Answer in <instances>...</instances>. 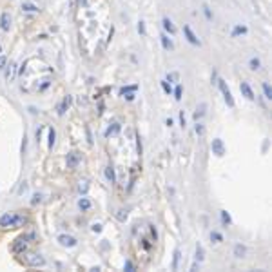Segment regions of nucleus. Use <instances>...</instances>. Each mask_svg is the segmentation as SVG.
<instances>
[{
  "label": "nucleus",
  "mask_w": 272,
  "mask_h": 272,
  "mask_svg": "<svg viewBox=\"0 0 272 272\" xmlns=\"http://www.w3.org/2000/svg\"><path fill=\"white\" fill-rule=\"evenodd\" d=\"M122 96H124L125 100H129V102H133V100H134V93H125V94H122Z\"/></svg>",
  "instance_id": "72a5a7b5"
},
{
  "label": "nucleus",
  "mask_w": 272,
  "mask_h": 272,
  "mask_svg": "<svg viewBox=\"0 0 272 272\" xmlns=\"http://www.w3.org/2000/svg\"><path fill=\"white\" fill-rule=\"evenodd\" d=\"M24 223H27V218L20 216V214H6V216L0 218L2 227H22Z\"/></svg>",
  "instance_id": "f257e3e1"
},
{
  "label": "nucleus",
  "mask_w": 272,
  "mask_h": 272,
  "mask_svg": "<svg viewBox=\"0 0 272 272\" xmlns=\"http://www.w3.org/2000/svg\"><path fill=\"white\" fill-rule=\"evenodd\" d=\"M162 89H163V93H167V94L172 93V89H171V84H169L167 80H163V82H162Z\"/></svg>",
  "instance_id": "393cba45"
},
{
  "label": "nucleus",
  "mask_w": 272,
  "mask_h": 272,
  "mask_svg": "<svg viewBox=\"0 0 272 272\" xmlns=\"http://www.w3.org/2000/svg\"><path fill=\"white\" fill-rule=\"evenodd\" d=\"M124 269H125V270H134V265H133L131 261H125V265H124Z\"/></svg>",
  "instance_id": "c9c22d12"
},
{
  "label": "nucleus",
  "mask_w": 272,
  "mask_h": 272,
  "mask_svg": "<svg viewBox=\"0 0 272 272\" xmlns=\"http://www.w3.org/2000/svg\"><path fill=\"white\" fill-rule=\"evenodd\" d=\"M78 207H80V210H89L91 209V201H89V198H80Z\"/></svg>",
  "instance_id": "2eb2a0df"
},
{
  "label": "nucleus",
  "mask_w": 272,
  "mask_h": 272,
  "mask_svg": "<svg viewBox=\"0 0 272 272\" xmlns=\"http://www.w3.org/2000/svg\"><path fill=\"white\" fill-rule=\"evenodd\" d=\"M210 240L214 241V243H220V241H223V236H221L220 232L214 230V232H210Z\"/></svg>",
  "instance_id": "5701e85b"
},
{
  "label": "nucleus",
  "mask_w": 272,
  "mask_h": 272,
  "mask_svg": "<svg viewBox=\"0 0 272 272\" xmlns=\"http://www.w3.org/2000/svg\"><path fill=\"white\" fill-rule=\"evenodd\" d=\"M245 254H247V249H245V245H241V243H238V245H234V256H236L238 260H241V258H245Z\"/></svg>",
  "instance_id": "9d476101"
},
{
  "label": "nucleus",
  "mask_w": 272,
  "mask_h": 272,
  "mask_svg": "<svg viewBox=\"0 0 272 272\" xmlns=\"http://www.w3.org/2000/svg\"><path fill=\"white\" fill-rule=\"evenodd\" d=\"M194 131H196V134H198V136H203V134H205V127H203V124H199V122H198L196 127H194Z\"/></svg>",
  "instance_id": "b1692460"
},
{
  "label": "nucleus",
  "mask_w": 272,
  "mask_h": 272,
  "mask_svg": "<svg viewBox=\"0 0 272 272\" xmlns=\"http://www.w3.org/2000/svg\"><path fill=\"white\" fill-rule=\"evenodd\" d=\"M22 263L27 265V267H44L45 265V260L38 254H24L22 258Z\"/></svg>",
  "instance_id": "f03ea898"
},
{
  "label": "nucleus",
  "mask_w": 272,
  "mask_h": 272,
  "mask_svg": "<svg viewBox=\"0 0 272 272\" xmlns=\"http://www.w3.org/2000/svg\"><path fill=\"white\" fill-rule=\"evenodd\" d=\"M181 94H183L181 85H176V89H174V98H176V100H181Z\"/></svg>",
  "instance_id": "c85d7f7f"
},
{
  "label": "nucleus",
  "mask_w": 272,
  "mask_h": 272,
  "mask_svg": "<svg viewBox=\"0 0 272 272\" xmlns=\"http://www.w3.org/2000/svg\"><path fill=\"white\" fill-rule=\"evenodd\" d=\"M249 65H251V69L258 71V69L261 67V62H260V58H251V60H249Z\"/></svg>",
  "instance_id": "a211bd4d"
},
{
  "label": "nucleus",
  "mask_w": 272,
  "mask_h": 272,
  "mask_svg": "<svg viewBox=\"0 0 272 272\" xmlns=\"http://www.w3.org/2000/svg\"><path fill=\"white\" fill-rule=\"evenodd\" d=\"M58 241H60L62 247H76L78 245V240L73 238V236H69V234H60L58 236Z\"/></svg>",
  "instance_id": "39448f33"
},
{
  "label": "nucleus",
  "mask_w": 272,
  "mask_h": 272,
  "mask_svg": "<svg viewBox=\"0 0 272 272\" xmlns=\"http://www.w3.org/2000/svg\"><path fill=\"white\" fill-rule=\"evenodd\" d=\"M263 93H265V98H267V100H270V98H272V89H270V85L267 84V82L263 84Z\"/></svg>",
  "instance_id": "6ab92c4d"
},
{
  "label": "nucleus",
  "mask_w": 272,
  "mask_h": 272,
  "mask_svg": "<svg viewBox=\"0 0 272 272\" xmlns=\"http://www.w3.org/2000/svg\"><path fill=\"white\" fill-rule=\"evenodd\" d=\"M183 33H185L187 40L192 44V45H199V44H201V42H199V38L196 36V35H194V33H192V29H190L189 26H183Z\"/></svg>",
  "instance_id": "423d86ee"
},
{
  "label": "nucleus",
  "mask_w": 272,
  "mask_h": 272,
  "mask_svg": "<svg viewBox=\"0 0 272 272\" xmlns=\"http://www.w3.org/2000/svg\"><path fill=\"white\" fill-rule=\"evenodd\" d=\"M138 33H140V35H145V24H143V22L138 24Z\"/></svg>",
  "instance_id": "473e14b6"
},
{
  "label": "nucleus",
  "mask_w": 272,
  "mask_h": 272,
  "mask_svg": "<svg viewBox=\"0 0 272 272\" xmlns=\"http://www.w3.org/2000/svg\"><path fill=\"white\" fill-rule=\"evenodd\" d=\"M78 163H80V154H78V152L67 154V169H74Z\"/></svg>",
  "instance_id": "6e6552de"
},
{
  "label": "nucleus",
  "mask_w": 272,
  "mask_h": 272,
  "mask_svg": "<svg viewBox=\"0 0 272 272\" xmlns=\"http://www.w3.org/2000/svg\"><path fill=\"white\" fill-rule=\"evenodd\" d=\"M247 33V27L245 26H238V27H234V31H232V36H238V35H245Z\"/></svg>",
  "instance_id": "aec40b11"
},
{
  "label": "nucleus",
  "mask_w": 272,
  "mask_h": 272,
  "mask_svg": "<svg viewBox=\"0 0 272 272\" xmlns=\"http://www.w3.org/2000/svg\"><path fill=\"white\" fill-rule=\"evenodd\" d=\"M167 82H171V84L178 82V73H169L167 74Z\"/></svg>",
  "instance_id": "c756f323"
},
{
  "label": "nucleus",
  "mask_w": 272,
  "mask_h": 272,
  "mask_svg": "<svg viewBox=\"0 0 272 272\" xmlns=\"http://www.w3.org/2000/svg\"><path fill=\"white\" fill-rule=\"evenodd\" d=\"M136 149H138V154H142V140L138 138V143H136Z\"/></svg>",
  "instance_id": "ea45409f"
},
{
  "label": "nucleus",
  "mask_w": 272,
  "mask_h": 272,
  "mask_svg": "<svg viewBox=\"0 0 272 272\" xmlns=\"http://www.w3.org/2000/svg\"><path fill=\"white\" fill-rule=\"evenodd\" d=\"M120 129H122V125H120V124H113V125H109V127H107V131H105V138L118 134V133H120Z\"/></svg>",
  "instance_id": "f8f14e48"
},
{
  "label": "nucleus",
  "mask_w": 272,
  "mask_h": 272,
  "mask_svg": "<svg viewBox=\"0 0 272 272\" xmlns=\"http://www.w3.org/2000/svg\"><path fill=\"white\" fill-rule=\"evenodd\" d=\"M203 258H205V256H203V247H201V245H198V247H196V261H203Z\"/></svg>",
  "instance_id": "412c9836"
},
{
  "label": "nucleus",
  "mask_w": 272,
  "mask_h": 272,
  "mask_svg": "<svg viewBox=\"0 0 272 272\" xmlns=\"http://www.w3.org/2000/svg\"><path fill=\"white\" fill-rule=\"evenodd\" d=\"M24 9H26V11H36V7H35V6H31V4H26V6H24Z\"/></svg>",
  "instance_id": "58836bf2"
},
{
  "label": "nucleus",
  "mask_w": 272,
  "mask_h": 272,
  "mask_svg": "<svg viewBox=\"0 0 272 272\" xmlns=\"http://www.w3.org/2000/svg\"><path fill=\"white\" fill-rule=\"evenodd\" d=\"M4 63H6V58H4V56H0V69L4 67Z\"/></svg>",
  "instance_id": "a19ab883"
},
{
  "label": "nucleus",
  "mask_w": 272,
  "mask_h": 272,
  "mask_svg": "<svg viewBox=\"0 0 272 272\" xmlns=\"http://www.w3.org/2000/svg\"><path fill=\"white\" fill-rule=\"evenodd\" d=\"M180 258H181V252H180L178 249H176V251H174V260H172V270H178Z\"/></svg>",
  "instance_id": "dca6fc26"
},
{
  "label": "nucleus",
  "mask_w": 272,
  "mask_h": 272,
  "mask_svg": "<svg viewBox=\"0 0 272 272\" xmlns=\"http://www.w3.org/2000/svg\"><path fill=\"white\" fill-rule=\"evenodd\" d=\"M116 218H118L120 221H125V220H127V210H118Z\"/></svg>",
  "instance_id": "7c9ffc66"
},
{
  "label": "nucleus",
  "mask_w": 272,
  "mask_h": 272,
  "mask_svg": "<svg viewBox=\"0 0 272 272\" xmlns=\"http://www.w3.org/2000/svg\"><path fill=\"white\" fill-rule=\"evenodd\" d=\"M0 22H2V29H4V31H7V29H9V15H7V13H4V15H2V20H0Z\"/></svg>",
  "instance_id": "f3484780"
},
{
  "label": "nucleus",
  "mask_w": 272,
  "mask_h": 272,
  "mask_svg": "<svg viewBox=\"0 0 272 272\" xmlns=\"http://www.w3.org/2000/svg\"><path fill=\"white\" fill-rule=\"evenodd\" d=\"M93 230H94V232H102V225H100V223H94Z\"/></svg>",
  "instance_id": "4c0bfd02"
},
{
  "label": "nucleus",
  "mask_w": 272,
  "mask_h": 272,
  "mask_svg": "<svg viewBox=\"0 0 272 272\" xmlns=\"http://www.w3.org/2000/svg\"><path fill=\"white\" fill-rule=\"evenodd\" d=\"M240 89H241V93H243V96H245L247 100H254V91L251 89V85L247 84V82H241Z\"/></svg>",
  "instance_id": "0eeeda50"
},
{
  "label": "nucleus",
  "mask_w": 272,
  "mask_h": 272,
  "mask_svg": "<svg viewBox=\"0 0 272 272\" xmlns=\"http://www.w3.org/2000/svg\"><path fill=\"white\" fill-rule=\"evenodd\" d=\"M221 221L227 223V225H230V221H232V220H230V216L227 214V210H221Z\"/></svg>",
  "instance_id": "cd10ccee"
},
{
  "label": "nucleus",
  "mask_w": 272,
  "mask_h": 272,
  "mask_svg": "<svg viewBox=\"0 0 272 272\" xmlns=\"http://www.w3.org/2000/svg\"><path fill=\"white\" fill-rule=\"evenodd\" d=\"M180 124H181V127H185V113L183 111H180Z\"/></svg>",
  "instance_id": "f704fd0d"
},
{
  "label": "nucleus",
  "mask_w": 272,
  "mask_h": 272,
  "mask_svg": "<svg viewBox=\"0 0 272 272\" xmlns=\"http://www.w3.org/2000/svg\"><path fill=\"white\" fill-rule=\"evenodd\" d=\"M162 24H163L165 31H169V35H174V33H176V27H174V24H172V20H171V18H167V16H165V18L162 20Z\"/></svg>",
  "instance_id": "9b49d317"
},
{
  "label": "nucleus",
  "mask_w": 272,
  "mask_h": 272,
  "mask_svg": "<svg viewBox=\"0 0 272 272\" xmlns=\"http://www.w3.org/2000/svg\"><path fill=\"white\" fill-rule=\"evenodd\" d=\"M69 102H71L69 98H65V100H63V102H62V105L58 107V113H60V115H63V113H65V107L69 105Z\"/></svg>",
  "instance_id": "bb28decb"
},
{
  "label": "nucleus",
  "mask_w": 272,
  "mask_h": 272,
  "mask_svg": "<svg viewBox=\"0 0 272 272\" xmlns=\"http://www.w3.org/2000/svg\"><path fill=\"white\" fill-rule=\"evenodd\" d=\"M105 178L109 180L111 183L116 181V174H115V167H113V165H107V167H105Z\"/></svg>",
  "instance_id": "ddd939ff"
},
{
  "label": "nucleus",
  "mask_w": 272,
  "mask_h": 272,
  "mask_svg": "<svg viewBox=\"0 0 272 272\" xmlns=\"http://www.w3.org/2000/svg\"><path fill=\"white\" fill-rule=\"evenodd\" d=\"M210 149H212V154H216V156H223L225 154V145H223V140H220V138L212 140Z\"/></svg>",
  "instance_id": "20e7f679"
},
{
  "label": "nucleus",
  "mask_w": 272,
  "mask_h": 272,
  "mask_svg": "<svg viewBox=\"0 0 272 272\" xmlns=\"http://www.w3.org/2000/svg\"><path fill=\"white\" fill-rule=\"evenodd\" d=\"M87 189H89V185H87V181H80V185H78V190H80V194H85L87 192Z\"/></svg>",
  "instance_id": "a878e982"
},
{
  "label": "nucleus",
  "mask_w": 272,
  "mask_h": 272,
  "mask_svg": "<svg viewBox=\"0 0 272 272\" xmlns=\"http://www.w3.org/2000/svg\"><path fill=\"white\" fill-rule=\"evenodd\" d=\"M203 13H205L207 20H210V18H212V15H210V11H209V7H207V6H203Z\"/></svg>",
  "instance_id": "e433bc0d"
},
{
  "label": "nucleus",
  "mask_w": 272,
  "mask_h": 272,
  "mask_svg": "<svg viewBox=\"0 0 272 272\" xmlns=\"http://www.w3.org/2000/svg\"><path fill=\"white\" fill-rule=\"evenodd\" d=\"M53 143H54V129L49 131V147H53Z\"/></svg>",
  "instance_id": "2f4dec72"
},
{
  "label": "nucleus",
  "mask_w": 272,
  "mask_h": 272,
  "mask_svg": "<svg viewBox=\"0 0 272 272\" xmlns=\"http://www.w3.org/2000/svg\"><path fill=\"white\" fill-rule=\"evenodd\" d=\"M218 85H220V91H221V94H223V98H225V102H227V105L229 107H234V98H232V93H230V89L227 87V84L223 82V80H218Z\"/></svg>",
  "instance_id": "7ed1b4c3"
},
{
  "label": "nucleus",
  "mask_w": 272,
  "mask_h": 272,
  "mask_svg": "<svg viewBox=\"0 0 272 272\" xmlns=\"http://www.w3.org/2000/svg\"><path fill=\"white\" fill-rule=\"evenodd\" d=\"M205 109H207V104H199L198 107H196V111H194V120H196V122L205 115Z\"/></svg>",
  "instance_id": "4468645a"
},
{
  "label": "nucleus",
  "mask_w": 272,
  "mask_h": 272,
  "mask_svg": "<svg viewBox=\"0 0 272 272\" xmlns=\"http://www.w3.org/2000/svg\"><path fill=\"white\" fill-rule=\"evenodd\" d=\"M138 89V85H127V87H122L120 89V94H125V93H134Z\"/></svg>",
  "instance_id": "4be33fe9"
},
{
  "label": "nucleus",
  "mask_w": 272,
  "mask_h": 272,
  "mask_svg": "<svg viewBox=\"0 0 272 272\" xmlns=\"http://www.w3.org/2000/svg\"><path fill=\"white\" fill-rule=\"evenodd\" d=\"M160 42H162V47H163L165 51H172V49H174V44H172V40L169 38L167 35H162V36H160Z\"/></svg>",
  "instance_id": "1a4fd4ad"
}]
</instances>
